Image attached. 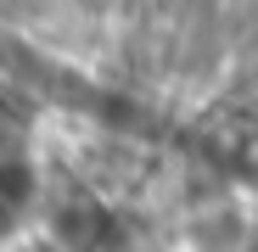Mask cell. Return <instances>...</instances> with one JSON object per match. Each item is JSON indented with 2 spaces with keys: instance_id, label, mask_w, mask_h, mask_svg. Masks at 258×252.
<instances>
[{
  "instance_id": "obj_1",
  "label": "cell",
  "mask_w": 258,
  "mask_h": 252,
  "mask_svg": "<svg viewBox=\"0 0 258 252\" xmlns=\"http://www.w3.org/2000/svg\"><path fill=\"white\" fill-rule=\"evenodd\" d=\"M12 219H17V207H12L6 196H0V235H6V230H12Z\"/></svg>"
}]
</instances>
